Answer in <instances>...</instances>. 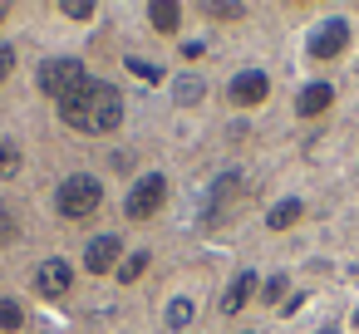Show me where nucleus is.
Returning a JSON list of instances; mask_svg holds the SVG:
<instances>
[{
	"label": "nucleus",
	"instance_id": "f257e3e1",
	"mask_svg": "<svg viewBox=\"0 0 359 334\" xmlns=\"http://www.w3.org/2000/svg\"><path fill=\"white\" fill-rule=\"evenodd\" d=\"M60 118L79 133H114L123 123V94L109 79H84L69 99H60Z\"/></svg>",
	"mask_w": 359,
	"mask_h": 334
},
{
	"label": "nucleus",
	"instance_id": "f03ea898",
	"mask_svg": "<svg viewBox=\"0 0 359 334\" xmlns=\"http://www.w3.org/2000/svg\"><path fill=\"white\" fill-rule=\"evenodd\" d=\"M99 202H104V182H99V177H89V172L65 177V182H60V192H55V211H60V216H69V221H79V216H89V211H99Z\"/></svg>",
	"mask_w": 359,
	"mask_h": 334
},
{
	"label": "nucleus",
	"instance_id": "7ed1b4c3",
	"mask_svg": "<svg viewBox=\"0 0 359 334\" xmlns=\"http://www.w3.org/2000/svg\"><path fill=\"white\" fill-rule=\"evenodd\" d=\"M84 79H89V69H84L74 55H55V60H45V64H40V74H35L40 94H50V99H69Z\"/></svg>",
	"mask_w": 359,
	"mask_h": 334
},
{
	"label": "nucleus",
	"instance_id": "20e7f679",
	"mask_svg": "<svg viewBox=\"0 0 359 334\" xmlns=\"http://www.w3.org/2000/svg\"><path fill=\"white\" fill-rule=\"evenodd\" d=\"M163 197H168V177H163V172H148V177H138V182L128 187V202H123L128 221H148V216L163 207Z\"/></svg>",
	"mask_w": 359,
	"mask_h": 334
},
{
	"label": "nucleus",
	"instance_id": "39448f33",
	"mask_svg": "<svg viewBox=\"0 0 359 334\" xmlns=\"http://www.w3.org/2000/svg\"><path fill=\"white\" fill-rule=\"evenodd\" d=\"M69 285H74V270H69V260H65V256H50V260L35 270V290H40L45 300L69 295Z\"/></svg>",
	"mask_w": 359,
	"mask_h": 334
},
{
	"label": "nucleus",
	"instance_id": "423d86ee",
	"mask_svg": "<svg viewBox=\"0 0 359 334\" xmlns=\"http://www.w3.org/2000/svg\"><path fill=\"white\" fill-rule=\"evenodd\" d=\"M118 256H123V241H118L114 231H104V236H94V241L84 246V265H89L94 275H109V270H118Z\"/></svg>",
	"mask_w": 359,
	"mask_h": 334
},
{
	"label": "nucleus",
	"instance_id": "0eeeda50",
	"mask_svg": "<svg viewBox=\"0 0 359 334\" xmlns=\"http://www.w3.org/2000/svg\"><path fill=\"white\" fill-rule=\"evenodd\" d=\"M344 45H349V25H344V20H325V25L310 35V60H334Z\"/></svg>",
	"mask_w": 359,
	"mask_h": 334
},
{
	"label": "nucleus",
	"instance_id": "6e6552de",
	"mask_svg": "<svg viewBox=\"0 0 359 334\" xmlns=\"http://www.w3.org/2000/svg\"><path fill=\"white\" fill-rule=\"evenodd\" d=\"M231 104H241V109H251V104H261L266 94H271V79L261 74V69H241L236 79H231Z\"/></svg>",
	"mask_w": 359,
	"mask_h": 334
},
{
	"label": "nucleus",
	"instance_id": "1a4fd4ad",
	"mask_svg": "<svg viewBox=\"0 0 359 334\" xmlns=\"http://www.w3.org/2000/svg\"><path fill=\"white\" fill-rule=\"evenodd\" d=\"M330 104H334V89H330V84H305L300 99H295V113H300V118H315V113H325Z\"/></svg>",
	"mask_w": 359,
	"mask_h": 334
},
{
	"label": "nucleus",
	"instance_id": "9d476101",
	"mask_svg": "<svg viewBox=\"0 0 359 334\" xmlns=\"http://www.w3.org/2000/svg\"><path fill=\"white\" fill-rule=\"evenodd\" d=\"M251 295H256V270H241V275L226 285V295H222V314H236Z\"/></svg>",
	"mask_w": 359,
	"mask_h": 334
},
{
	"label": "nucleus",
	"instance_id": "9b49d317",
	"mask_svg": "<svg viewBox=\"0 0 359 334\" xmlns=\"http://www.w3.org/2000/svg\"><path fill=\"white\" fill-rule=\"evenodd\" d=\"M300 211H305V207H300L295 197H285V202H276V207L266 211V226H271V231H285V226L300 221Z\"/></svg>",
	"mask_w": 359,
	"mask_h": 334
},
{
	"label": "nucleus",
	"instance_id": "f8f14e48",
	"mask_svg": "<svg viewBox=\"0 0 359 334\" xmlns=\"http://www.w3.org/2000/svg\"><path fill=\"white\" fill-rule=\"evenodd\" d=\"M20 172V143L15 138H0V182H11Z\"/></svg>",
	"mask_w": 359,
	"mask_h": 334
},
{
	"label": "nucleus",
	"instance_id": "ddd939ff",
	"mask_svg": "<svg viewBox=\"0 0 359 334\" xmlns=\"http://www.w3.org/2000/svg\"><path fill=\"white\" fill-rule=\"evenodd\" d=\"M172 99H177V104H197V99H207V84H202L197 74H182V79L172 84Z\"/></svg>",
	"mask_w": 359,
	"mask_h": 334
},
{
	"label": "nucleus",
	"instance_id": "4468645a",
	"mask_svg": "<svg viewBox=\"0 0 359 334\" xmlns=\"http://www.w3.org/2000/svg\"><path fill=\"white\" fill-rule=\"evenodd\" d=\"M192 314H197V305H192L187 295H177V300L168 305V329H187V324H192Z\"/></svg>",
	"mask_w": 359,
	"mask_h": 334
},
{
	"label": "nucleus",
	"instance_id": "2eb2a0df",
	"mask_svg": "<svg viewBox=\"0 0 359 334\" xmlns=\"http://www.w3.org/2000/svg\"><path fill=\"white\" fill-rule=\"evenodd\" d=\"M148 20H153L163 35H172V30H177V20H182V11H177V6H148Z\"/></svg>",
	"mask_w": 359,
	"mask_h": 334
},
{
	"label": "nucleus",
	"instance_id": "dca6fc26",
	"mask_svg": "<svg viewBox=\"0 0 359 334\" xmlns=\"http://www.w3.org/2000/svg\"><path fill=\"white\" fill-rule=\"evenodd\" d=\"M148 260H153L148 251H133V256H123V265H118V280H123V285H133V280L148 270Z\"/></svg>",
	"mask_w": 359,
	"mask_h": 334
},
{
	"label": "nucleus",
	"instance_id": "f3484780",
	"mask_svg": "<svg viewBox=\"0 0 359 334\" xmlns=\"http://www.w3.org/2000/svg\"><path fill=\"white\" fill-rule=\"evenodd\" d=\"M123 64H128V74H133V79H143V84H158V79H163V69H158L153 60H138V55H128Z\"/></svg>",
	"mask_w": 359,
	"mask_h": 334
},
{
	"label": "nucleus",
	"instance_id": "a211bd4d",
	"mask_svg": "<svg viewBox=\"0 0 359 334\" xmlns=\"http://www.w3.org/2000/svg\"><path fill=\"white\" fill-rule=\"evenodd\" d=\"M20 324H25L20 300H0V329H20Z\"/></svg>",
	"mask_w": 359,
	"mask_h": 334
},
{
	"label": "nucleus",
	"instance_id": "6ab92c4d",
	"mask_svg": "<svg viewBox=\"0 0 359 334\" xmlns=\"http://www.w3.org/2000/svg\"><path fill=\"white\" fill-rule=\"evenodd\" d=\"M285 295V275H271L266 285H261V300H280Z\"/></svg>",
	"mask_w": 359,
	"mask_h": 334
},
{
	"label": "nucleus",
	"instance_id": "aec40b11",
	"mask_svg": "<svg viewBox=\"0 0 359 334\" xmlns=\"http://www.w3.org/2000/svg\"><path fill=\"white\" fill-rule=\"evenodd\" d=\"M65 15H69V20H89V15H94V6H89V0H74V6L65 0Z\"/></svg>",
	"mask_w": 359,
	"mask_h": 334
},
{
	"label": "nucleus",
	"instance_id": "412c9836",
	"mask_svg": "<svg viewBox=\"0 0 359 334\" xmlns=\"http://www.w3.org/2000/svg\"><path fill=\"white\" fill-rule=\"evenodd\" d=\"M0 241H15V226H11V211L0 207Z\"/></svg>",
	"mask_w": 359,
	"mask_h": 334
},
{
	"label": "nucleus",
	"instance_id": "4be33fe9",
	"mask_svg": "<svg viewBox=\"0 0 359 334\" xmlns=\"http://www.w3.org/2000/svg\"><path fill=\"white\" fill-rule=\"evenodd\" d=\"M11 64H15V50H11V45H0V79L11 74Z\"/></svg>",
	"mask_w": 359,
	"mask_h": 334
},
{
	"label": "nucleus",
	"instance_id": "5701e85b",
	"mask_svg": "<svg viewBox=\"0 0 359 334\" xmlns=\"http://www.w3.org/2000/svg\"><path fill=\"white\" fill-rule=\"evenodd\" d=\"M212 15H222V20H236V15H241V6H212Z\"/></svg>",
	"mask_w": 359,
	"mask_h": 334
},
{
	"label": "nucleus",
	"instance_id": "b1692460",
	"mask_svg": "<svg viewBox=\"0 0 359 334\" xmlns=\"http://www.w3.org/2000/svg\"><path fill=\"white\" fill-rule=\"evenodd\" d=\"M354 324H359V309H354Z\"/></svg>",
	"mask_w": 359,
	"mask_h": 334
},
{
	"label": "nucleus",
	"instance_id": "393cba45",
	"mask_svg": "<svg viewBox=\"0 0 359 334\" xmlns=\"http://www.w3.org/2000/svg\"><path fill=\"white\" fill-rule=\"evenodd\" d=\"M0 15H6V6H0Z\"/></svg>",
	"mask_w": 359,
	"mask_h": 334
},
{
	"label": "nucleus",
	"instance_id": "a878e982",
	"mask_svg": "<svg viewBox=\"0 0 359 334\" xmlns=\"http://www.w3.org/2000/svg\"><path fill=\"white\" fill-rule=\"evenodd\" d=\"M246 334H251V329H246Z\"/></svg>",
	"mask_w": 359,
	"mask_h": 334
}]
</instances>
